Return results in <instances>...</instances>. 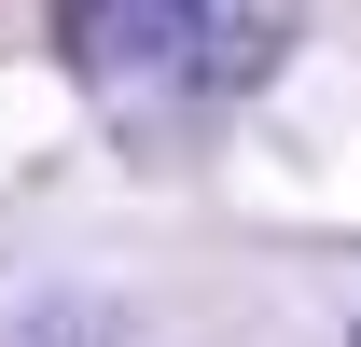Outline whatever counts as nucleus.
<instances>
[{
	"mask_svg": "<svg viewBox=\"0 0 361 347\" xmlns=\"http://www.w3.org/2000/svg\"><path fill=\"white\" fill-rule=\"evenodd\" d=\"M56 42L84 84H195L223 42V0H56Z\"/></svg>",
	"mask_w": 361,
	"mask_h": 347,
	"instance_id": "1",
	"label": "nucleus"
},
{
	"mask_svg": "<svg viewBox=\"0 0 361 347\" xmlns=\"http://www.w3.org/2000/svg\"><path fill=\"white\" fill-rule=\"evenodd\" d=\"M14 347H111V334H97L84 305H56V319H28V334H14Z\"/></svg>",
	"mask_w": 361,
	"mask_h": 347,
	"instance_id": "2",
	"label": "nucleus"
}]
</instances>
